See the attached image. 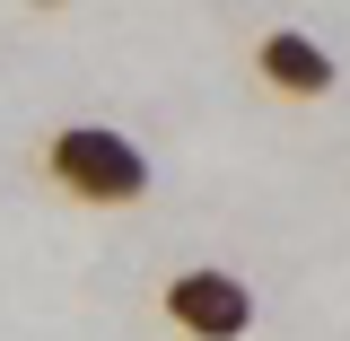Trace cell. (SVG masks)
Returning a JSON list of instances; mask_svg holds the SVG:
<instances>
[{
	"label": "cell",
	"instance_id": "7a4b0ae2",
	"mask_svg": "<svg viewBox=\"0 0 350 341\" xmlns=\"http://www.w3.org/2000/svg\"><path fill=\"white\" fill-rule=\"evenodd\" d=\"M158 315L184 341H245L262 298H254V280L228 271V262H184V271H167V289H158Z\"/></svg>",
	"mask_w": 350,
	"mask_h": 341
},
{
	"label": "cell",
	"instance_id": "3957f363",
	"mask_svg": "<svg viewBox=\"0 0 350 341\" xmlns=\"http://www.w3.org/2000/svg\"><path fill=\"white\" fill-rule=\"evenodd\" d=\"M254 79L271 96H289V105H315V96L342 87V62H333V44H315L306 27H271V36H254Z\"/></svg>",
	"mask_w": 350,
	"mask_h": 341
},
{
	"label": "cell",
	"instance_id": "6da1fadb",
	"mask_svg": "<svg viewBox=\"0 0 350 341\" xmlns=\"http://www.w3.org/2000/svg\"><path fill=\"white\" fill-rule=\"evenodd\" d=\"M44 184L79 210H140L149 202V149L114 123H62L44 140Z\"/></svg>",
	"mask_w": 350,
	"mask_h": 341
}]
</instances>
